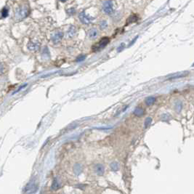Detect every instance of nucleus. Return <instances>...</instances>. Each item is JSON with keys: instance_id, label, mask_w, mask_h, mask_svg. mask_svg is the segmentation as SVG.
Segmentation results:
<instances>
[{"instance_id": "nucleus-1", "label": "nucleus", "mask_w": 194, "mask_h": 194, "mask_svg": "<svg viewBox=\"0 0 194 194\" xmlns=\"http://www.w3.org/2000/svg\"><path fill=\"white\" fill-rule=\"evenodd\" d=\"M30 13V9L27 4H21L15 10V18L17 21H20L27 18Z\"/></svg>"}, {"instance_id": "nucleus-2", "label": "nucleus", "mask_w": 194, "mask_h": 194, "mask_svg": "<svg viewBox=\"0 0 194 194\" xmlns=\"http://www.w3.org/2000/svg\"><path fill=\"white\" fill-rule=\"evenodd\" d=\"M110 42V39L108 37H103L102 39H100V41L98 42H97L95 45H94L92 47V50L93 52H97L98 51L103 50V48H105V47L108 45V43Z\"/></svg>"}, {"instance_id": "nucleus-3", "label": "nucleus", "mask_w": 194, "mask_h": 194, "mask_svg": "<svg viewBox=\"0 0 194 194\" xmlns=\"http://www.w3.org/2000/svg\"><path fill=\"white\" fill-rule=\"evenodd\" d=\"M113 5L111 0H107L103 4V10L107 15H111L113 13Z\"/></svg>"}, {"instance_id": "nucleus-4", "label": "nucleus", "mask_w": 194, "mask_h": 194, "mask_svg": "<svg viewBox=\"0 0 194 194\" xmlns=\"http://www.w3.org/2000/svg\"><path fill=\"white\" fill-rule=\"evenodd\" d=\"M63 37V33L60 31H55L51 35V40L54 44H58Z\"/></svg>"}, {"instance_id": "nucleus-5", "label": "nucleus", "mask_w": 194, "mask_h": 194, "mask_svg": "<svg viewBox=\"0 0 194 194\" xmlns=\"http://www.w3.org/2000/svg\"><path fill=\"white\" fill-rule=\"evenodd\" d=\"M79 18L80 21H81L83 24H85V25L90 24V23H92V21H93V20L94 19L93 18H91V17L87 15L84 12H81V13H80V14L79 15Z\"/></svg>"}, {"instance_id": "nucleus-6", "label": "nucleus", "mask_w": 194, "mask_h": 194, "mask_svg": "<svg viewBox=\"0 0 194 194\" xmlns=\"http://www.w3.org/2000/svg\"><path fill=\"white\" fill-rule=\"evenodd\" d=\"M27 47H28V49L30 51L37 52L38 50H40L41 45L40 42H37V41H30V42H28Z\"/></svg>"}, {"instance_id": "nucleus-7", "label": "nucleus", "mask_w": 194, "mask_h": 194, "mask_svg": "<svg viewBox=\"0 0 194 194\" xmlns=\"http://www.w3.org/2000/svg\"><path fill=\"white\" fill-rule=\"evenodd\" d=\"M76 34V28L74 25H71L69 27V28L68 29L67 32H66V37L68 38H72L74 37Z\"/></svg>"}, {"instance_id": "nucleus-8", "label": "nucleus", "mask_w": 194, "mask_h": 194, "mask_svg": "<svg viewBox=\"0 0 194 194\" xmlns=\"http://www.w3.org/2000/svg\"><path fill=\"white\" fill-rule=\"evenodd\" d=\"M137 20H138V16H137L136 14H132L127 18L126 23H127V25L131 24V23H135V22H137Z\"/></svg>"}, {"instance_id": "nucleus-9", "label": "nucleus", "mask_w": 194, "mask_h": 194, "mask_svg": "<svg viewBox=\"0 0 194 194\" xmlns=\"http://www.w3.org/2000/svg\"><path fill=\"white\" fill-rule=\"evenodd\" d=\"M42 57L45 60H48L50 57V53L47 47H44L42 50Z\"/></svg>"}, {"instance_id": "nucleus-10", "label": "nucleus", "mask_w": 194, "mask_h": 194, "mask_svg": "<svg viewBox=\"0 0 194 194\" xmlns=\"http://www.w3.org/2000/svg\"><path fill=\"white\" fill-rule=\"evenodd\" d=\"M188 75V72L185 71V72L183 73H178V74H174L172 76H171L168 79V80H172V79H178V78H181V77H184V76H186Z\"/></svg>"}, {"instance_id": "nucleus-11", "label": "nucleus", "mask_w": 194, "mask_h": 194, "mask_svg": "<svg viewBox=\"0 0 194 194\" xmlns=\"http://www.w3.org/2000/svg\"><path fill=\"white\" fill-rule=\"evenodd\" d=\"M98 35V31L97 28H91L88 32V36L90 39H95Z\"/></svg>"}, {"instance_id": "nucleus-12", "label": "nucleus", "mask_w": 194, "mask_h": 194, "mask_svg": "<svg viewBox=\"0 0 194 194\" xmlns=\"http://www.w3.org/2000/svg\"><path fill=\"white\" fill-rule=\"evenodd\" d=\"M134 115L138 117L142 116L144 115V110L142 108H140V107H137V108H136L135 109H134Z\"/></svg>"}, {"instance_id": "nucleus-13", "label": "nucleus", "mask_w": 194, "mask_h": 194, "mask_svg": "<svg viewBox=\"0 0 194 194\" xmlns=\"http://www.w3.org/2000/svg\"><path fill=\"white\" fill-rule=\"evenodd\" d=\"M95 171L98 173V175H102L104 173V166L101 164L97 165L96 167H95Z\"/></svg>"}, {"instance_id": "nucleus-14", "label": "nucleus", "mask_w": 194, "mask_h": 194, "mask_svg": "<svg viewBox=\"0 0 194 194\" xmlns=\"http://www.w3.org/2000/svg\"><path fill=\"white\" fill-rule=\"evenodd\" d=\"M155 101H156V98H154V97H148V98H147L146 99V103L147 105H154V103H155Z\"/></svg>"}, {"instance_id": "nucleus-15", "label": "nucleus", "mask_w": 194, "mask_h": 194, "mask_svg": "<svg viewBox=\"0 0 194 194\" xmlns=\"http://www.w3.org/2000/svg\"><path fill=\"white\" fill-rule=\"evenodd\" d=\"M26 190H28V193H31V192H34L36 190V186L34 183H32V184L28 185V187H27Z\"/></svg>"}, {"instance_id": "nucleus-16", "label": "nucleus", "mask_w": 194, "mask_h": 194, "mask_svg": "<svg viewBox=\"0 0 194 194\" xmlns=\"http://www.w3.org/2000/svg\"><path fill=\"white\" fill-rule=\"evenodd\" d=\"M8 16V9L7 7H4L1 10V17L2 18H7Z\"/></svg>"}, {"instance_id": "nucleus-17", "label": "nucleus", "mask_w": 194, "mask_h": 194, "mask_svg": "<svg viewBox=\"0 0 194 194\" xmlns=\"http://www.w3.org/2000/svg\"><path fill=\"white\" fill-rule=\"evenodd\" d=\"M110 167H111L113 171H117L119 169V164L116 162H113L110 164Z\"/></svg>"}, {"instance_id": "nucleus-18", "label": "nucleus", "mask_w": 194, "mask_h": 194, "mask_svg": "<svg viewBox=\"0 0 194 194\" xmlns=\"http://www.w3.org/2000/svg\"><path fill=\"white\" fill-rule=\"evenodd\" d=\"M74 170H75V172H76V175H79L80 173L81 172V166H80V165L77 164L76 166H75Z\"/></svg>"}, {"instance_id": "nucleus-19", "label": "nucleus", "mask_w": 194, "mask_h": 194, "mask_svg": "<svg viewBox=\"0 0 194 194\" xmlns=\"http://www.w3.org/2000/svg\"><path fill=\"white\" fill-rule=\"evenodd\" d=\"M59 187H60V185H59L57 180L55 179V180H54L53 184H52V188H53V189L56 190V189H57V188H59Z\"/></svg>"}, {"instance_id": "nucleus-20", "label": "nucleus", "mask_w": 194, "mask_h": 194, "mask_svg": "<svg viewBox=\"0 0 194 194\" xmlns=\"http://www.w3.org/2000/svg\"><path fill=\"white\" fill-rule=\"evenodd\" d=\"M100 28H102V29H105V28H106L107 26H108V24H107V22L105 21V20H103V21H102L101 23H100Z\"/></svg>"}, {"instance_id": "nucleus-21", "label": "nucleus", "mask_w": 194, "mask_h": 194, "mask_svg": "<svg viewBox=\"0 0 194 194\" xmlns=\"http://www.w3.org/2000/svg\"><path fill=\"white\" fill-rule=\"evenodd\" d=\"M151 122H152V119H151V118L146 119V122H145V127H148V126L151 124Z\"/></svg>"}, {"instance_id": "nucleus-22", "label": "nucleus", "mask_w": 194, "mask_h": 194, "mask_svg": "<svg viewBox=\"0 0 194 194\" xmlns=\"http://www.w3.org/2000/svg\"><path fill=\"white\" fill-rule=\"evenodd\" d=\"M75 12H76V10H75L74 8H71V9L68 10H67V13L70 15H73L75 13Z\"/></svg>"}, {"instance_id": "nucleus-23", "label": "nucleus", "mask_w": 194, "mask_h": 194, "mask_svg": "<svg viewBox=\"0 0 194 194\" xmlns=\"http://www.w3.org/2000/svg\"><path fill=\"white\" fill-rule=\"evenodd\" d=\"M182 106H183V105H182V103H180V102H178V103L176 104L177 110H178V111H180L182 109Z\"/></svg>"}, {"instance_id": "nucleus-24", "label": "nucleus", "mask_w": 194, "mask_h": 194, "mask_svg": "<svg viewBox=\"0 0 194 194\" xmlns=\"http://www.w3.org/2000/svg\"><path fill=\"white\" fill-rule=\"evenodd\" d=\"M4 71H5L4 66L2 63H0V75L4 74Z\"/></svg>"}, {"instance_id": "nucleus-25", "label": "nucleus", "mask_w": 194, "mask_h": 194, "mask_svg": "<svg viewBox=\"0 0 194 194\" xmlns=\"http://www.w3.org/2000/svg\"><path fill=\"white\" fill-rule=\"evenodd\" d=\"M85 57H86V56H85V55H80L77 57V59H76V61H77V62H81V61L84 60Z\"/></svg>"}, {"instance_id": "nucleus-26", "label": "nucleus", "mask_w": 194, "mask_h": 194, "mask_svg": "<svg viewBox=\"0 0 194 194\" xmlns=\"http://www.w3.org/2000/svg\"><path fill=\"white\" fill-rule=\"evenodd\" d=\"M124 47H125V44L122 43V45H121L119 46V48H118V50H118V52H121V51H122V50H123Z\"/></svg>"}, {"instance_id": "nucleus-27", "label": "nucleus", "mask_w": 194, "mask_h": 194, "mask_svg": "<svg viewBox=\"0 0 194 194\" xmlns=\"http://www.w3.org/2000/svg\"><path fill=\"white\" fill-rule=\"evenodd\" d=\"M59 1H62V2H66V1H67L68 0H59Z\"/></svg>"}]
</instances>
